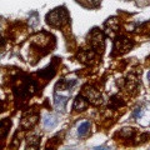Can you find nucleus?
Instances as JSON below:
<instances>
[{
	"mask_svg": "<svg viewBox=\"0 0 150 150\" xmlns=\"http://www.w3.org/2000/svg\"><path fill=\"white\" fill-rule=\"evenodd\" d=\"M46 20L51 26H62L68 21V13L64 8H58L48 14Z\"/></svg>",
	"mask_w": 150,
	"mask_h": 150,
	"instance_id": "1",
	"label": "nucleus"
},
{
	"mask_svg": "<svg viewBox=\"0 0 150 150\" xmlns=\"http://www.w3.org/2000/svg\"><path fill=\"white\" fill-rule=\"evenodd\" d=\"M69 96H70V94L63 95L62 91H60V94L58 91L55 93V108L59 111H63V112L65 111V105H67V103H68Z\"/></svg>",
	"mask_w": 150,
	"mask_h": 150,
	"instance_id": "2",
	"label": "nucleus"
},
{
	"mask_svg": "<svg viewBox=\"0 0 150 150\" xmlns=\"http://www.w3.org/2000/svg\"><path fill=\"white\" fill-rule=\"evenodd\" d=\"M58 124V120H56L55 116H53L51 114H46L44 116V120H43V125L45 129H53Z\"/></svg>",
	"mask_w": 150,
	"mask_h": 150,
	"instance_id": "3",
	"label": "nucleus"
},
{
	"mask_svg": "<svg viewBox=\"0 0 150 150\" xmlns=\"http://www.w3.org/2000/svg\"><path fill=\"white\" fill-rule=\"evenodd\" d=\"M90 129V121H83L78 125V135L79 137H85Z\"/></svg>",
	"mask_w": 150,
	"mask_h": 150,
	"instance_id": "4",
	"label": "nucleus"
},
{
	"mask_svg": "<svg viewBox=\"0 0 150 150\" xmlns=\"http://www.w3.org/2000/svg\"><path fill=\"white\" fill-rule=\"evenodd\" d=\"M86 106V103L83 100V98H80L79 96L76 100H75V103H74V109L76 110V109H84V108Z\"/></svg>",
	"mask_w": 150,
	"mask_h": 150,
	"instance_id": "5",
	"label": "nucleus"
},
{
	"mask_svg": "<svg viewBox=\"0 0 150 150\" xmlns=\"http://www.w3.org/2000/svg\"><path fill=\"white\" fill-rule=\"evenodd\" d=\"M79 1H81L84 5H88V6H96L99 5L101 0H79Z\"/></svg>",
	"mask_w": 150,
	"mask_h": 150,
	"instance_id": "6",
	"label": "nucleus"
}]
</instances>
